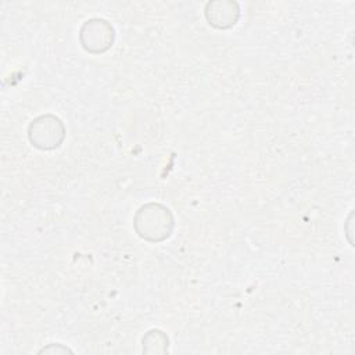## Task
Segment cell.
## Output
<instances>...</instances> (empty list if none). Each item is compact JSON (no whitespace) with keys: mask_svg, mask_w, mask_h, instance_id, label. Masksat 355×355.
Returning a JSON list of instances; mask_svg holds the SVG:
<instances>
[{"mask_svg":"<svg viewBox=\"0 0 355 355\" xmlns=\"http://www.w3.org/2000/svg\"><path fill=\"white\" fill-rule=\"evenodd\" d=\"M133 227L140 239L150 243H161L171 237L175 229V218L166 205L147 202L136 211Z\"/></svg>","mask_w":355,"mask_h":355,"instance_id":"cell-1","label":"cell"},{"mask_svg":"<svg viewBox=\"0 0 355 355\" xmlns=\"http://www.w3.org/2000/svg\"><path fill=\"white\" fill-rule=\"evenodd\" d=\"M65 133L67 129L64 122L53 114H44L35 118L28 128L29 141L43 151L58 148L65 139Z\"/></svg>","mask_w":355,"mask_h":355,"instance_id":"cell-2","label":"cell"},{"mask_svg":"<svg viewBox=\"0 0 355 355\" xmlns=\"http://www.w3.org/2000/svg\"><path fill=\"white\" fill-rule=\"evenodd\" d=\"M115 40L114 26L103 18L87 19L79 31V42L85 51L103 54L110 50Z\"/></svg>","mask_w":355,"mask_h":355,"instance_id":"cell-3","label":"cell"},{"mask_svg":"<svg viewBox=\"0 0 355 355\" xmlns=\"http://www.w3.org/2000/svg\"><path fill=\"white\" fill-rule=\"evenodd\" d=\"M240 17L239 4L234 1H212L205 6V18L216 29H229Z\"/></svg>","mask_w":355,"mask_h":355,"instance_id":"cell-4","label":"cell"},{"mask_svg":"<svg viewBox=\"0 0 355 355\" xmlns=\"http://www.w3.org/2000/svg\"><path fill=\"white\" fill-rule=\"evenodd\" d=\"M168 345H169V338L159 329L148 330L141 338L143 352L146 354H166Z\"/></svg>","mask_w":355,"mask_h":355,"instance_id":"cell-5","label":"cell"}]
</instances>
